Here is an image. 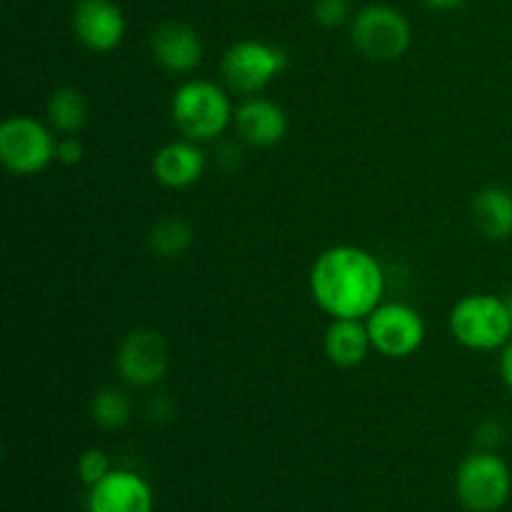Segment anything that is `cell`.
<instances>
[{
  "instance_id": "obj_11",
  "label": "cell",
  "mask_w": 512,
  "mask_h": 512,
  "mask_svg": "<svg viewBox=\"0 0 512 512\" xmlns=\"http://www.w3.org/2000/svg\"><path fill=\"white\" fill-rule=\"evenodd\" d=\"M153 490L133 470H110L88 488V512H153Z\"/></svg>"
},
{
  "instance_id": "obj_6",
  "label": "cell",
  "mask_w": 512,
  "mask_h": 512,
  "mask_svg": "<svg viewBox=\"0 0 512 512\" xmlns=\"http://www.w3.org/2000/svg\"><path fill=\"white\" fill-rule=\"evenodd\" d=\"M288 68V55L278 45L263 40H238L225 50L220 73L230 90L240 95H258Z\"/></svg>"
},
{
  "instance_id": "obj_14",
  "label": "cell",
  "mask_w": 512,
  "mask_h": 512,
  "mask_svg": "<svg viewBox=\"0 0 512 512\" xmlns=\"http://www.w3.org/2000/svg\"><path fill=\"white\" fill-rule=\"evenodd\" d=\"M153 178L173 190L190 188L205 173V155L195 140H173L153 155Z\"/></svg>"
},
{
  "instance_id": "obj_8",
  "label": "cell",
  "mask_w": 512,
  "mask_h": 512,
  "mask_svg": "<svg viewBox=\"0 0 512 512\" xmlns=\"http://www.w3.org/2000/svg\"><path fill=\"white\" fill-rule=\"evenodd\" d=\"M373 350L390 360L410 358L425 343V320L413 305L380 303L365 318Z\"/></svg>"
},
{
  "instance_id": "obj_2",
  "label": "cell",
  "mask_w": 512,
  "mask_h": 512,
  "mask_svg": "<svg viewBox=\"0 0 512 512\" xmlns=\"http://www.w3.org/2000/svg\"><path fill=\"white\" fill-rule=\"evenodd\" d=\"M235 108L230 95L213 80H188L170 100V118L180 135L195 143L215 140L230 123Z\"/></svg>"
},
{
  "instance_id": "obj_25",
  "label": "cell",
  "mask_w": 512,
  "mask_h": 512,
  "mask_svg": "<svg viewBox=\"0 0 512 512\" xmlns=\"http://www.w3.org/2000/svg\"><path fill=\"white\" fill-rule=\"evenodd\" d=\"M508 308H510V315H512V290H510V298H508Z\"/></svg>"
},
{
  "instance_id": "obj_10",
  "label": "cell",
  "mask_w": 512,
  "mask_h": 512,
  "mask_svg": "<svg viewBox=\"0 0 512 512\" xmlns=\"http://www.w3.org/2000/svg\"><path fill=\"white\" fill-rule=\"evenodd\" d=\"M73 33L83 48L110 53L125 38V15L113 0H78L73 10Z\"/></svg>"
},
{
  "instance_id": "obj_18",
  "label": "cell",
  "mask_w": 512,
  "mask_h": 512,
  "mask_svg": "<svg viewBox=\"0 0 512 512\" xmlns=\"http://www.w3.org/2000/svg\"><path fill=\"white\" fill-rule=\"evenodd\" d=\"M148 245L158 258H180L193 245V228L183 218H163L150 230Z\"/></svg>"
},
{
  "instance_id": "obj_9",
  "label": "cell",
  "mask_w": 512,
  "mask_h": 512,
  "mask_svg": "<svg viewBox=\"0 0 512 512\" xmlns=\"http://www.w3.org/2000/svg\"><path fill=\"white\" fill-rule=\"evenodd\" d=\"M170 365V350L158 330L138 328L128 333L115 355L120 378L133 388H150L165 378Z\"/></svg>"
},
{
  "instance_id": "obj_5",
  "label": "cell",
  "mask_w": 512,
  "mask_h": 512,
  "mask_svg": "<svg viewBox=\"0 0 512 512\" xmlns=\"http://www.w3.org/2000/svg\"><path fill=\"white\" fill-rule=\"evenodd\" d=\"M350 35L360 55L373 63H393L410 50L413 28L400 10L390 5H365L350 25Z\"/></svg>"
},
{
  "instance_id": "obj_20",
  "label": "cell",
  "mask_w": 512,
  "mask_h": 512,
  "mask_svg": "<svg viewBox=\"0 0 512 512\" xmlns=\"http://www.w3.org/2000/svg\"><path fill=\"white\" fill-rule=\"evenodd\" d=\"M110 458L98 448H90L85 450L83 455L78 458V478L85 488H93L98 485L105 475L110 473Z\"/></svg>"
},
{
  "instance_id": "obj_23",
  "label": "cell",
  "mask_w": 512,
  "mask_h": 512,
  "mask_svg": "<svg viewBox=\"0 0 512 512\" xmlns=\"http://www.w3.org/2000/svg\"><path fill=\"white\" fill-rule=\"evenodd\" d=\"M500 375H503V383L512 390V338L500 353Z\"/></svg>"
},
{
  "instance_id": "obj_12",
  "label": "cell",
  "mask_w": 512,
  "mask_h": 512,
  "mask_svg": "<svg viewBox=\"0 0 512 512\" xmlns=\"http://www.w3.org/2000/svg\"><path fill=\"white\" fill-rule=\"evenodd\" d=\"M233 125L243 143L253 148H273L288 133V115L275 100L248 95L235 108Z\"/></svg>"
},
{
  "instance_id": "obj_13",
  "label": "cell",
  "mask_w": 512,
  "mask_h": 512,
  "mask_svg": "<svg viewBox=\"0 0 512 512\" xmlns=\"http://www.w3.org/2000/svg\"><path fill=\"white\" fill-rule=\"evenodd\" d=\"M150 50L160 68L168 73H193L203 63V40L190 25L168 20L150 35Z\"/></svg>"
},
{
  "instance_id": "obj_16",
  "label": "cell",
  "mask_w": 512,
  "mask_h": 512,
  "mask_svg": "<svg viewBox=\"0 0 512 512\" xmlns=\"http://www.w3.org/2000/svg\"><path fill=\"white\" fill-rule=\"evenodd\" d=\"M473 218L488 240H508L512 235V193L505 188H485L473 200Z\"/></svg>"
},
{
  "instance_id": "obj_17",
  "label": "cell",
  "mask_w": 512,
  "mask_h": 512,
  "mask_svg": "<svg viewBox=\"0 0 512 512\" xmlns=\"http://www.w3.org/2000/svg\"><path fill=\"white\" fill-rule=\"evenodd\" d=\"M88 100L78 88H58L48 100V120L55 133L78 135L88 123Z\"/></svg>"
},
{
  "instance_id": "obj_7",
  "label": "cell",
  "mask_w": 512,
  "mask_h": 512,
  "mask_svg": "<svg viewBox=\"0 0 512 512\" xmlns=\"http://www.w3.org/2000/svg\"><path fill=\"white\" fill-rule=\"evenodd\" d=\"M58 140L30 115H13L0 125V160L15 175H38L55 160Z\"/></svg>"
},
{
  "instance_id": "obj_15",
  "label": "cell",
  "mask_w": 512,
  "mask_h": 512,
  "mask_svg": "<svg viewBox=\"0 0 512 512\" xmlns=\"http://www.w3.org/2000/svg\"><path fill=\"white\" fill-rule=\"evenodd\" d=\"M323 348L333 365H338V368H355V365H360L368 358L370 348H373L368 325H365V320L335 318L328 325V330H325Z\"/></svg>"
},
{
  "instance_id": "obj_22",
  "label": "cell",
  "mask_w": 512,
  "mask_h": 512,
  "mask_svg": "<svg viewBox=\"0 0 512 512\" xmlns=\"http://www.w3.org/2000/svg\"><path fill=\"white\" fill-rule=\"evenodd\" d=\"M85 155V145L78 135H63L55 148V158L63 165H78Z\"/></svg>"
},
{
  "instance_id": "obj_4",
  "label": "cell",
  "mask_w": 512,
  "mask_h": 512,
  "mask_svg": "<svg viewBox=\"0 0 512 512\" xmlns=\"http://www.w3.org/2000/svg\"><path fill=\"white\" fill-rule=\"evenodd\" d=\"M512 493V473L493 450H478L460 463L455 473V495L470 512H498Z\"/></svg>"
},
{
  "instance_id": "obj_24",
  "label": "cell",
  "mask_w": 512,
  "mask_h": 512,
  "mask_svg": "<svg viewBox=\"0 0 512 512\" xmlns=\"http://www.w3.org/2000/svg\"><path fill=\"white\" fill-rule=\"evenodd\" d=\"M465 0H425V5L433 10H453V8H460Z\"/></svg>"
},
{
  "instance_id": "obj_19",
  "label": "cell",
  "mask_w": 512,
  "mask_h": 512,
  "mask_svg": "<svg viewBox=\"0 0 512 512\" xmlns=\"http://www.w3.org/2000/svg\"><path fill=\"white\" fill-rule=\"evenodd\" d=\"M90 415H93V423L98 428L118 430L130 420L133 405H130L128 395L120 393L118 388H103L90 400Z\"/></svg>"
},
{
  "instance_id": "obj_3",
  "label": "cell",
  "mask_w": 512,
  "mask_h": 512,
  "mask_svg": "<svg viewBox=\"0 0 512 512\" xmlns=\"http://www.w3.org/2000/svg\"><path fill=\"white\" fill-rule=\"evenodd\" d=\"M450 333L468 350H503L512 338L508 300L490 293L465 295L450 310Z\"/></svg>"
},
{
  "instance_id": "obj_21",
  "label": "cell",
  "mask_w": 512,
  "mask_h": 512,
  "mask_svg": "<svg viewBox=\"0 0 512 512\" xmlns=\"http://www.w3.org/2000/svg\"><path fill=\"white\" fill-rule=\"evenodd\" d=\"M350 0H315L313 18L323 28H338L348 20Z\"/></svg>"
},
{
  "instance_id": "obj_1",
  "label": "cell",
  "mask_w": 512,
  "mask_h": 512,
  "mask_svg": "<svg viewBox=\"0 0 512 512\" xmlns=\"http://www.w3.org/2000/svg\"><path fill=\"white\" fill-rule=\"evenodd\" d=\"M310 295L333 320H365L383 303V265L358 245H333L310 268Z\"/></svg>"
}]
</instances>
